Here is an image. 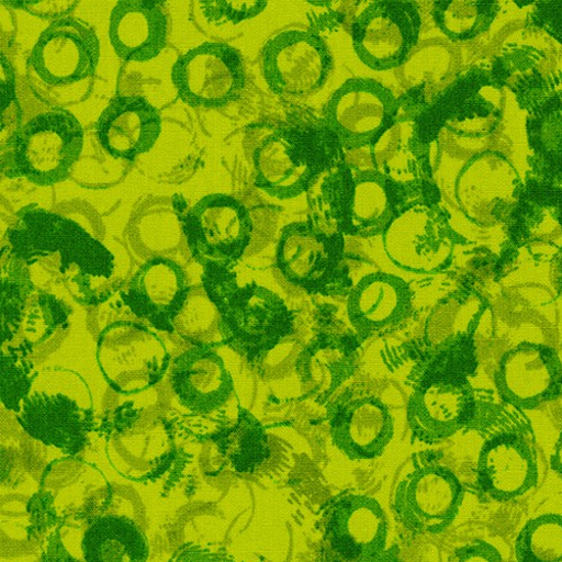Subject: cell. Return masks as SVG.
Listing matches in <instances>:
<instances>
[{
	"label": "cell",
	"instance_id": "6da1fadb",
	"mask_svg": "<svg viewBox=\"0 0 562 562\" xmlns=\"http://www.w3.org/2000/svg\"><path fill=\"white\" fill-rule=\"evenodd\" d=\"M203 290L220 314L222 346L256 368L295 335V314L277 293L251 281L240 285L234 267L203 268Z\"/></svg>",
	"mask_w": 562,
	"mask_h": 562
},
{
	"label": "cell",
	"instance_id": "7a4b0ae2",
	"mask_svg": "<svg viewBox=\"0 0 562 562\" xmlns=\"http://www.w3.org/2000/svg\"><path fill=\"white\" fill-rule=\"evenodd\" d=\"M488 307L476 289L460 286L434 307L422 338L382 351L385 363L393 369L409 360L408 385L436 374L472 378L479 366L474 338Z\"/></svg>",
	"mask_w": 562,
	"mask_h": 562
},
{
	"label": "cell",
	"instance_id": "3957f363",
	"mask_svg": "<svg viewBox=\"0 0 562 562\" xmlns=\"http://www.w3.org/2000/svg\"><path fill=\"white\" fill-rule=\"evenodd\" d=\"M16 418L31 438L69 456L79 453L95 430L90 390L78 372L67 368L38 372Z\"/></svg>",
	"mask_w": 562,
	"mask_h": 562
},
{
	"label": "cell",
	"instance_id": "277c9868",
	"mask_svg": "<svg viewBox=\"0 0 562 562\" xmlns=\"http://www.w3.org/2000/svg\"><path fill=\"white\" fill-rule=\"evenodd\" d=\"M345 234L321 217L281 229L276 263L284 278L310 295L348 297L353 289Z\"/></svg>",
	"mask_w": 562,
	"mask_h": 562
},
{
	"label": "cell",
	"instance_id": "5b68a950",
	"mask_svg": "<svg viewBox=\"0 0 562 562\" xmlns=\"http://www.w3.org/2000/svg\"><path fill=\"white\" fill-rule=\"evenodd\" d=\"M5 155V175L24 177L46 187L65 181L80 157L83 130L67 110L40 114L11 139Z\"/></svg>",
	"mask_w": 562,
	"mask_h": 562
},
{
	"label": "cell",
	"instance_id": "8992f818",
	"mask_svg": "<svg viewBox=\"0 0 562 562\" xmlns=\"http://www.w3.org/2000/svg\"><path fill=\"white\" fill-rule=\"evenodd\" d=\"M100 430L108 456L128 480L145 481L164 474L176 458L170 422L156 411L127 402L103 417Z\"/></svg>",
	"mask_w": 562,
	"mask_h": 562
},
{
	"label": "cell",
	"instance_id": "52a82bcc",
	"mask_svg": "<svg viewBox=\"0 0 562 562\" xmlns=\"http://www.w3.org/2000/svg\"><path fill=\"white\" fill-rule=\"evenodd\" d=\"M382 237L385 252L396 267L420 274L446 270L456 247L464 243L443 210L422 202L401 209Z\"/></svg>",
	"mask_w": 562,
	"mask_h": 562
},
{
	"label": "cell",
	"instance_id": "ba28073f",
	"mask_svg": "<svg viewBox=\"0 0 562 562\" xmlns=\"http://www.w3.org/2000/svg\"><path fill=\"white\" fill-rule=\"evenodd\" d=\"M170 360L162 340L135 322H115L99 338L98 362L103 376L114 392L124 396L161 382Z\"/></svg>",
	"mask_w": 562,
	"mask_h": 562
},
{
	"label": "cell",
	"instance_id": "9c48e42d",
	"mask_svg": "<svg viewBox=\"0 0 562 562\" xmlns=\"http://www.w3.org/2000/svg\"><path fill=\"white\" fill-rule=\"evenodd\" d=\"M179 218L187 246L203 268H236L252 239L249 210L225 194L203 198Z\"/></svg>",
	"mask_w": 562,
	"mask_h": 562
},
{
	"label": "cell",
	"instance_id": "30bf717a",
	"mask_svg": "<svg viewBox=\"0 0 562 562\" xmlns=\"http://www.w3.org/2000/svg\"><path fill=\"white\" fill-rule=\"evenodd\" d=\"M477 465L480 490L495 502L518 498L540 477V457L533 434L525 419L494 422Z\"/></svg>",
	"mask_w": 562,
	"mask_h": 562
},
{
	"label": "cell",
	"instance_id": "8fae6325",
	"mask_svg": "<svg viewBox=\"0 0 562 562\" xmlns=\"http://www.w3.org/2000/svg\"><path fill=\"white\" fill-rule=\"evenodd\" d=\"M409 387L407 422L413 440L436 445L473 427L480 402L470 379L442 374L420 379Z\"/></svg>",
	"mask_w": 562,
	"mask_h": 562
},
{
	"label": "cell",
	"instance_id": "7c38bea8",
	"mask_svg": "<svg viewBox=\"0 0 562 562\" xmlns=\"http://www.w3.org/2000/svg\"><path fill=\"white\" fill-rule=\"evenodd\" d=\"M171 79L184 104L206 109L238 101L247 82L240 53L218 42L203 43L180 56Z\"/></svg>",
	"mask_w": 562,
	"mask_h": 562
},
{
	"label": "cell",
	"instance_id": "4fadbf2b",
	"mask_svg": "<svg viewBox=\"0 0 562 562\" xmlns=\"http://www.w3.org/2000/svg\"><path fill=\"white\" fill-rule=\"evenodd\" d=\"M401 110L394 92L368 78L347 80L327 102L324 122L347 150L372 146Z\"/></svg>",
	"mask_w": 562,
	"mask_h": 562
},
{
	"label": "cell",
	"instance_id": "5bb4252c",
	"mask_svg": "<svg viewBox=\"0 0 562 562\" xmlns=\"http://www.w3.org/2000/svg\"><path fill=\"white\" fill-rule=\"evenodd\" d=\"M418 9L406 0H381L366 8L352 24L356 55L369 69L401 67L418 43Z\"/></svg>",
	"mask_w": 562,
	"mask_h": 562
},
{
	"label": "cell",
	"instance_id": "9a60e30c",
	"mask_svg": "<svg viewBox=\"0 0 562 562\" xmlns=\"http://www.w3.org/2000/svg\"><path fill=\"white\" fill-rule=\"evenodd\" d=\"M333 67L329 46L314 32L286 30L263 46V77L278 95H310L325 85Z\"/></svg>",
	"mask_w": 562,
	"mask_h": 562
},
{
	"label": "cell",
	"instance_id": "2e32d148",
	"mask_svg": "<svg viewBox=\"0 0 562 562\" xmlns=\"http://www.w3.org/2000/svg\"><path fill=\"white\" fill-rule=\"evenodd\" d=\"M338 202L325 205L322 218L338 227L345 236L370 239L383 236L400 211L387 179L374 169L342 166Z\"/></svg>",
	"mask_w": 562,
	"mask_h": 562
},
{
	"label": "cell",
	"instance_id": "e0dca14e",
	"mask_svg": "<svg viewBox=\"0 0 562 562\" xmlns=\"http://www.w3.org/2000/svg\"><path fill=\"white\" fill-rule=\"evenodd\" d=\"M463 501V488L448 468H416L398 484L394 509L398 521L419 535H439L454 521Z\"/></svg>",
	"mask_w": 562,
	"mask_h": 562
},
{
	"label": "cell",
	"instance_id": "ac0fdd59",
	"mask_svg": "<svg viewBox=\"0 0 562 562\" xmlns=\"http://www.w3.org/2000/svg\"><path fill=\"white\" fill-rule=\"evenodd\" d=\"M424 127L422 116L401 114L400 110L392 125L370 147L373 169L387 179L396 200L414 199L432 181L431 143Z\"/></svg>",
	"mask_w": 562,
	"mask_h": 562
},
{
	"label": "cell",
	"instance_id": "d6986e66",
	"mask_svg": "<svg viewBox=\"0 0 562 562\" xmlns=\"http://www.w3.org/2000/svg\"><path fill=\"white\" fill-rule=\"evenodd\" d=\"M100 58L97 30L68 16L44 30L27 64L46 85L65 86L95 76Z\"/></svg>",
	"mask_w": 562,
	"mask_h": 562
},
{
	"label": "cell",
	"instance_id": "ffe728a7",
	"mask_svg": "<svg viewBox=\"0 0 562 562\" xmlns=\"http://www.w3.org/2000/svg\"><path fill=\"white\" fill-rule=\"evenodd\" d=\"M521 180L501 154L485 151L461 169L456 181V199L462 213L481 226L509 220L518 206Z\"/></svg>",
	"mask_w": 562,
	"mask_h": 562
},
{
	"label": "cell",
	"instance_id": "44dd1931",
	"mask_svg": "<svg viewBox=\"0 0 562 562\" xmlns=\"http://www.w3.org/2000/svg\"><path fill=\"white\" fill-rule=\"evenodd\" d=\"M254 159L256 186L280 201L304 194L323 171L315 138L296 131L272 133L258 147Z\"/></svg>",
	"mask_w": 562,
	"mask_h": 562
},
{
	"label": "cell",
	"instance_id": "7402d4cb",
	"mask_svg": "<svg viewBox=\"0 0 562 562\" xmlns=\"http://www.w3.org/2000/svg\"><path fill=\"white\" fill-rule=\"evenodd\" d=\"M494 382L506 404L533 411L562 396V361L552 347L522 342L502 356Z\"/></svg>",
	"mask_w": 562,
	"mask_h": 562
},
{
	"label": "cell",
	"instance_id": "603a6c76",
	"mask_svg": "<svg viewBox=\"0 0 562 562\" xmlns=\"http://www.w3.org/2000/svg\"><path fill=\"white\" fill-rule=\"evenodd\" d=\"M333 442L351 460L383 456L394 437V418L378 397L345 392L326 404Z\"/></svg>",
	"mask_w": 562,
	"mask_h": 562
},
{
	"label": "cell",
	"instance_id": "cb8c5ba5",
	"mask_svg": "<svg viewBox=\"0 0 562 562\" xmlns=\"http://www.w3.org/2000/svg\"><path fill=\"white\" fill-rule=\"evenodd\" d=\"M58 273L71 297L87 306L106 302L124 283L113 252L76 221L61 247Z\"/></svg>",
	"mask_w": 562,
	"mask_h": 562
},
{
	"label": "cell",
	"instance_id": "d4e9b609",
	"mask_svg": "<svg viewBox=\"0 0 562 562\" xmlns=\"http://www.w3.org/2000/svg\"><path fill=\"white\" fill-rule=\"evenodd\" d=\"M504 105L502 90L488 81L462 80L437 106V117L459 144L464 155L477 156L491 145Z\"/></svg>",
	"mask_w": 562,
	"mask_h": 562
},
{
	"label": "cell",
	"instance_id": "484cf974",
	"mask_svg": "<svg viewBox=\"0 0 562 562\" xmlns=\"http://www.w3.org/2000/svg\"><path fill=\"white\" fill-rule=\"evenodd\" d=\"M191 290L186 271L176 261L162 257L140 267L120 296L136 317L147 319L159 331L173 334V323Z\"/></svg>",
	"mask_w": 562,
	"mask_h": 562
},
{
	"label": "cell",
	"instance_id": "4316f807",
	"mask_svg": "<svg viewBox=\"0 0 562 562\" xmlns=\"http://www.w3.org/2000/svg\"><path fill=\"white\" fill-rule=\"evenodd\" d=\"M415 293L403 278L373 272L363 276L347 297V313L361 344L409 318Z\"/></svg>",
	"mask_w": 562,
	"mask_h": 562
},
{
	"label": "cell",
	"instance_id": "83f0119b",
	"mask_svg": "<svg viewBox=\"0 0 562 562\" xmlns=\"http://www.w3.org/2000/svg\"><path fill=\"white\" fill-rule=\"evenodd\" d=\"M361 346L355 333H324L315 337L296 360L295 370L303 392L319 405L329 403L353 376Z\"/></svg>",
	"mask_w": 562,
	"mask_h": 562
},
{
	"label": "cell",
	"instance_id": "f1b7e54d",
	"mask_svg": "<svg viewBox=\"0 0 562 562\" xmlns=\"http://www.w3.org/2000/svg\"><path fill=\"white\" fill-rule=\"evenodd\" d=\"M170 382L179 403L200 415L223 407L234 392L223 359L211 347H193L176 358Z\"/></svg>",
	"mask_w": 562,
	"mask_h": 562
},
{
	"label": "cell",
	"instance_id": "f546056e",
	"mask_svg": "<svg viewBox=\"0 0 562 562\" xmlns=\"http://www.w3.org/2000/svg\"><path fill=\"white\" fill-rule=\"evenodd\" d=\"M97 131L101 145L113 158L134 160L155 147L161 116L145 98L122 97L104 110Z\"/></svg>",
	"mask_w": 562,
	"mask_h": 562
},
{
	"label": "cell",
	"instance_id": "4dcf8cb0",
	"mask_svg": "<svg viewBox=\"0 0 562 562\" xmlns=\"http://www.w3.org/2000/svg\"><path fill=\"white\" fill-rule=\"evenodd\" d=\"M168 16L156 0H121L110 18V40L124 61L147 63L165 49Z\"/></svg>",
	"mask_w": 562,
	"mask_h": 562
},
{
	"label": "cell",
	"instance_id": "1f68e13d",
	"mask_svg": "<svg viewBox=\"0 0 562 562\" xmlns=\"http://www.w3.org/2000/svg\"><path fill=\"white\" fill-rule=\"evenodd\" d=\"M509 220V237L518 249H528L537 260L562 255V191L537 187L521 199Z\"/></svg>",
	"mask_w": 562,
	"mask_h": 562
},
{
	"label": "cell",
	"instance_id": "d6a6232c",
	"mask_svg": "<svg viewBox=\"0 0 562 562\" xmlns=\"http://www.w3.org/2000/svg\"><path fill=\"white\" fill-rule=\"evenodd\" d=\"M329 535L338 552L356 562L382 553L387 542L385 512L376 499L347 496L334 509Z\"/></svg>",
	"mask_w": 562,
	"mask_h": 562
},
{
	"label": "cell",
	"instance_id": "836d02e7",
	"mask_svg": "<svg viewBox=\"0 0 562 562\" xmlns=\"http://www.w3.org/2000/svg\"><path fill=\"white\" fill-rule=\"evenodd\" d=\"M86 562H147L146 536L128 518L105 517L93 522L82 540Z\"/></svg>",
	"mask_w": 562,
	"mask_h": 562
},
{
	"label": "cell",
	"instance_id": "e575fe53",
	"mask_svg": "<svg viewBox=\"0 0 562 562\" xmlns=\"http://www.w3.org/2000/svg\"><path fill=\"white\" fill-rule=\"evenodd\" d=\"M236 425L222 428L207 439L216 442L220 451L241 473H252L270 454L266 428L243 406H238Z\"/></svg>",
	"mask_w": 562,
	"mask_h": 562
},
{
	"label": "cell",
	"instance_id": "d590c367",
	"mask_svg": "<svg viewBox=\"0 0 562 562\" xmlns=\"http://www.w3.org/2000/svg\"><path fill=\"white\" fill-rule=\"evenodd\" d=\"M30 267L2 248V346L19 335L34 293Z\"/></svg>",
	"mask_w": 562,
	"mask_h": 562
},
{
	"label": "cell",
	"instance_id": "8d00e7d4",
	"mask_svg": "<svg viewBox=\"0 0 562 562\" xmlns=\"http://www.w3.org/2000/svg\"><path fill=\"white\" fill-rule=\"evenodd\" d=\"M496 3L436 2L432 11L439 29L452 41H468L486 32L496 15Z\"/></svg>",
	"mask_w": 562,
	"mask_h": 562
},
{
	"label": "cell",
	"instance_id": "74e56055",
	"mask_svg": "<svg viewBox=\"0 0 562 562\" xmlns=\"http://www.w3.org/2000/svg\"><path fill=\"white\" fill-rule=\"evenodd\" d=\"M33 348L25 340L16 347L2 348L0 355V400L7 409L18 414L37 378Z\"/></svg>",
	"mask_w": 562,
	"mask_h": 562
},
{
	"label": "cell",
	"instance_id": "f35d334b",
	"mask_svg": "<svg viewBox=\"0 0 562 562\" xmlns=\"http://www.w3.org/2000/svg\"><path fill=\"white\" fill-rule=\"evenodd\" d=\"M71 313V307L55 295L38 292L27 306L24 316L26 321L21 327L24 329L22 340L27 341L35 353L58 335L64 338L69 330Z\"/></svg>",
	"mask_w": 562,
	"mask_h": 562
},
{
	"label": "cell",
	"instance_id": "ab89813d",
	"mask_svg": "<svg viewBox=\"0 0 562 562\" xmlns=\"http://www.w3.org/2000/svg\"><path fill=\"white\" fill-rule=\"evenodd\" d=\"M518 562H562V517L546 514L529 521L515 543Z\"/></svg>",
	"mask_w": 562,
	"mask_h": 562
},
{
	"label": "cell",
	"instance_id": "60d3db41",
	"mask_svg": "<svg viewBox=\"0 0 562 562\" xmlns=\"http://www.w3.org/2000/svg\"><path fill=\"white\" fill-rule=\"evenodd\" d=\"M529 136L536 151L555 171L562 168V102L550 99L529 121Z\"/></svg>",
	"mask_w": 562,
	"mask_h": 562
},
{
	"label": "cell",
	"instance_id": "b9f144b4",
	"mask_svg": "<svg viewBox=\"0 0 562 562\" xmlns=\"http://www.w3.org/2000/svg\"><path fill=\"white\" fill-rule=\"evenodd\" d=\"M204 16L210 23L216 25L239 24L260 15L268 7L267 2L260 0H213V2H201Z\"/></svg>",
	"mask_w": 562,
	"mask_h": 562
},
{
	"label": "cell",
	"instance_id": "7bdbcfd3",
	"mask_svg": "<svg viewBox=\"0 0 562 562\" xmlns=\"http://www.w3.org/2000/svg\"><path fill=\"white\" fill-rule=\"evenodd\" d=\"M452 562H503V559L492 544L474 540L457 550Z\"/></svg>",
	"mask_w": 562,
	"mask_h": 562
},
{
	"label": "cell",
	"instance_id": "ee69618b",
	"mask_svg": "<svg viewBox=\"0 0 562 562\" xmlns=\"http://www.w3.org/2000/svg\"><path fill=\"white\" fill-rule=\"evenodd\" d=\"M539 24L552 36L562 42V3L546 2L539 5L537 13Z\"/></svg>",
	"mask_w": 562,
	"mask_h": 562
},
{
	"label": "cell",
	"instance_id": "f6af8a7d",
	"mask_svg": "<svg viewBox=\"0 0 562 562\" xmlns=\"http://www.w3.org/2000/svg\"><path fill=\"white\" fill-rule=\"evenodd\" d=\"M359 562H404L398 553V548L386 549L382 553L360 560Z\"/></svg>",
	"mask_w": 562,
	"mask_h": 562
},
{
	"label": "cell",
	"instance_id": "bcb514c9",
	"mask_svg": "<svg viewBox=\"0 0 562 562\" xmlns=\"http://www.w3.org/2000/svg\"><path fill=\"white\" fill-rule=\"evenodd\" d=\"M551 470L562 480V432L550 458Z\"/></svg>",
	"mask_w": 562,
	"mask_h": 562
},
{
	"label": "cell",
	"instance_id": "7dc6e473",
	"mask_svg": "<svg viewBox=\"0 0 562 562\" xmlns=\"http://www.w3.org/2000/svg\"><path fill=\"white\" fill-rule=\"evenodd\" d=\"M553 281L557 286L558 294L562 297V255L555 260V269L553 270Z\"/></svg>",
	"mask_w": 562,
	"mask_h": 562
}]
</instances>
